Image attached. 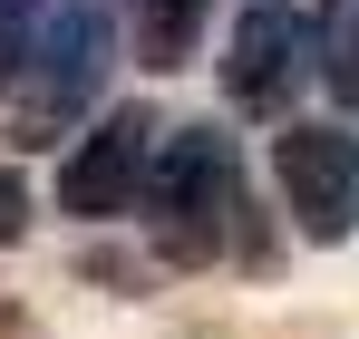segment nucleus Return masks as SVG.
<instances>
[{
  "mask_svg": "<svg viewBox=\"0 0 359 339\" xmlns=\"http://www.w3.org/2000/svg\"><path fill=\"white\" fill-rule=\"evenodd\" d=\"M146 233L165 262H224L243 242V155L233 136L214 126H175L156 146V174H146Z\"/></svg>",
  "mask_w": 359,
  "mask_h": 339,
  "instance_id": "f257e3e1",
  "label": "nucleus"
},
{
  "mask_svg": "<svg viewBox=\"0 0 359 339\" xmlns=\"http://www.w3.org/2000/svg\"><path fill=\"white\" fill-rule=\"evenodd\" d=\"M107 68H117V20H107V0H49L39 29H29V49H20V68H10L20 126H29V136H59L68 116L107 88Z\"/></svg>",
  "mask_w": 359,
  "mask_h": 339,
  "instance_id": "f03ea898",
  "label": "nucleus"
},
{
  "mask_svg": "<svg viewBox=\"0 0 359 339\" xmlns=\"http://www.w3.org/2000/svg\"><path fill=\"white\" fill-rule=\"evenodd\" d=\"M156 136H165V126L146 107H107L68 146V165H59V214H78V223L136 214V204H146V174H156Z\"/></svg>",
  "mask_w": 359,
  "mask_h": 339,
  "instance_id": "7ed1b4c3",
  "label": "nucleus"
},
{
  "mask_svg": "<svg viewBox=\"0 0 359 339\" xmlns=\"http://www.w3.org/2000/svg\"><path fill=\"white\" fill-rule=\"evenodd\" d=\"M272 174H282V204H292V223L311 233L320 252L359 233V136H350V126H282V146H272Z\"/></svg>",
  "mask_w": 359,
  "mask_h": 339,
  "instance_id": "20e7f679",
  "label": "nucleus"
},
{
  "mask_svg": "<svg viewBox=\"0 0 359 339\" xmlns=\"http://www.w3.org/2000/svg\"><path fill=\"white\" fill-rule=\"evenodd\" d=\"M311 68V20H301L292 0H252L233 20V39H224V97L252 116H272L292 97V78Z\"/></svg>",
  "mask_w": 359,
  "mask_h": 339,
  "instance_id": "39448f33",
  "label": "nucleus"
},
{
  "mask_svg": "<svg viewBox=\"0 0 359 339\" xmlns=\"http://www.w3.org/2000/svg\"><path fill=\"white\" fill-rule=\"evenodd\" d=\"M311 49H320V78H330V97L359 107V0H320V20H311Z\"/></svg>",
  "mask_w": 359,
  "mask_h": 339,
  "instance_id": "423d86ee",
  "label": "nucleus"
},
{
  "mask_svg": "<svg viewBox=\"0 0 359 339\" xmlns=\"http://www.w3.org/2000/svg\"><path fill=\"white\" fill-rule=\"evenodd\" d=\"M39 10H49V0H0V78L20 68V49H29V29H39Z\"/></svg>",
  "mask_w": 359,
  "mask_h": 339,
  "instance_id": "0eeeda50",
  "label": "nucleus"
},
{
  "mask_svg": "<svg viewBox=\"0 0 359 339\" xmlns=\"http://www.w3.org/2000/svg\"><path fill=\"white\" fill-rule=\"evenodd\" d=\"M20 233H29V184L0 165V242H20Z\"/></svg>",
  "mask_w": 359,
  "mask_h": 339,
  "instance_id": "6e6552de",
  "label": "nucleus"
}]
</instances>
